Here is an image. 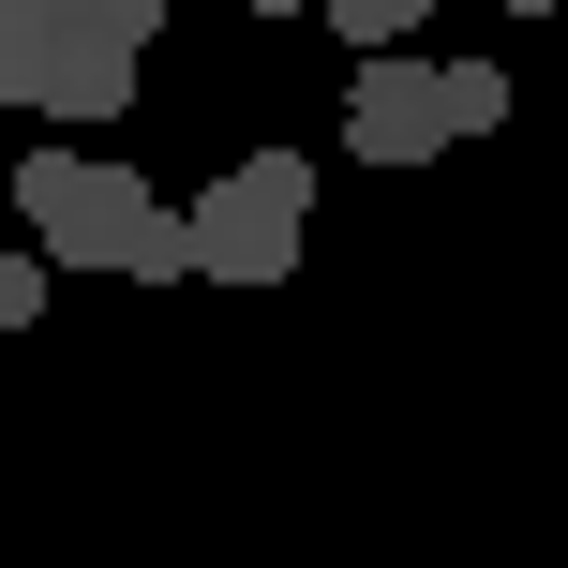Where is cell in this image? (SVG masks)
Listing matches in <instances>:
<instances>
[{"mask_svg":"<svg viewBox=\"0 0 568 568\" xmlns=\"http://www.w3.org/2000/svg\"><path fill=\"white\" fill-rule=\"evenodd\" d=\"M16 210H30V255L45 270H135V284H180V210H150L135 165H105V150H30L16 165Z\"/></svg>","mask_w":568,"mask_h":568,"instance_id":"cell-1","label":"cell"},{"mask_svg":"<svg viewBox=\"0 0 568 568\" xmlns=\"http://www.w3.org/2000/svg\"><path fill=\"white\" fill-rule=\"evenodd\" d=\"M314 240V165L300 150H255V165H225L195 210H180V270L195 284H284Z\"/></svg>","mask_w":568,"mask_h":568,"instance_id":"cell-2","label":"cell"},{"mask_svg":"<svg viewBox=\"0 0 568 568\" xmlns=\"http://www.w3.org/2000/svg\"><path fill=\"white\" fill-rule=\"evenodd\" d=\"M16 45H30V105H45L60 135H90V120L135 105L150 45H165V0H60L45 30H16Z\"/></svg>","mask_w":568,"mask_h":568,"instance_id":"cell-3","label":"cell"},{"mask_svg":"<svg viewBox=\"0 0 568 568\" xmlns=\"http://www.w3.org/2000/svg\"><path fill=\"white\" fill-rule=\"evenodd\" d=\"M344 150H359V165H434V150H449V120H434V60H419V45L359 60V90H344Z\"/></svg>","mask_w":568,"mask_h":568,"instance_id":"cell-4","label":"cell"},{"mask_svg":"<svg viewBox=\"0 0 568 568\" xmlns=\"http://www.w3.org/2000/svg\"><path fill=\"white\" fill-rule=\"evenodd\" d=\"M434 120H449V135H494V120H509V75H494V60H434Z\"/></svg>","mask_w":568,"mask_h":568,"instance_id":"cell-5","label":"cell"},{"mask_svg":"<svg viewBox=\"0 0 568 568\" xmlns=\"http://www.w3.org/2000/svg\"><path fill=\"white\" fill-rule=\"evenodd\" d=\"M314 16H329L359 60H389V45H419V16H434V0H314Z\"/></svg>","mask_w":568,"mask_h":568,"instance_id":"cell-6","label":"cell"},{"mask_svg":"<svg viewBox=\"0 0 568 568\" xmlns=\"http://www.w3.org/2000/svg\"><path fill=\"white\" fill-rule=\"evenodd\" d=\"M45 314V255H0V329H30Z\"/></svg>","mask_w":568,"mask_h":568,"instance_id":"cell-7","label":"cell"},{"mask_svg":"<svg viewBox=\"0 0 568 568\" xmlns=\"http://www.w3.org/2000/svg\"><path fill=\"white\" fill-rule=\"evenodd\" d=\"M0 105H30V45H16V30H0Z\"/></svg>","mask_w":568,"mask_h":568,"instance_id":"cell-8","label":"cell"},{"mask_svg":"<svg viewBox=\"0 0 568 568\" xmlns=\"http://www.w3.org/2000/svg\"><path fill=\"white\" fill-rule=\"evenodd\" d=\"M45 16H60V0H0V30H45Z\"/></svg>","mask_w":568,"mask_h":568,"instance_id":"cell-9","label":"cell"},{"mask_svg":"<svg viewBox=\"0 0 568 568\" xmlns=\"http://www.w3.org/2000/svg\"><path fill=\"white\" fill-rule=\"evenodd\" d=\"M240 16H314V0H240Z\"/></svg>","mask_w":568,"mask_h":568,"instance_id":"cell-10","label":"cell"},{"mask_svg":"<svg viewBox=\"0 0 568 568\" xmlns=\"http://www.w3.org/2000/svg\"><path fill=\"white\" fill-rule=\"evenodd\" d=\"M509 16H554V0H509Z\"/></svg>","mask_w":568,"mask_h":568,"instance_id":"cell-11","label":"cell"}]
</instances>
